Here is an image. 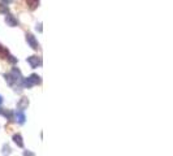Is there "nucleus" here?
<instances>
[{
    "label": "nucleus",
    "mask_w": 173,
    "mask_h": 156,
    "mask_svg": "<svg viewBox=\"0 0 173 156\" xmlns=\"http://www.w3.org/2000/svg\"><path fill=\"white\" fill-rule=\"evenodd\" d=\"M27 104H29L27 99H26V98H22V99H21V100H20L18 104H17V108H18L20 111H24V109L27 107Z\"/></svg>",
    "instance_id": "nucleus-6"
},
{
    "label": "nucleus",
    "mask_w": 173,
    "mask_h": 156,
    "mask_svg": "<svg viewBox=\"0 0 173 156\" xmlns=\"http://www.w3.org/2000/svg\"><path fill=\"white\" fill-rule=\"evenodd\" d=\"M26 3H27V7L30 8L31 10L35 9L39 5V0H26Z\"/></svg>",
    "instance_id": "nucleus-9"
},
{
    "label": "nucleus",
    "mask_w": 173,
    "mask_h": 156,
    "mask_svg": "<svg viewBox=\"0 0 173 156\" xmlns=\"http://www.w3.org/2000/svg\"><path fill=\"white\" fill-rule=\"evenodd\" d=\"M26 42H27L29 46H30L33 49H38L39 44H38L37 39H35V37H34L33 34H26Z\"/></svg>",
    "instance_id": "nucleus-3"
},
{
    "label": "nucleus",
    "mask_w": 173,
    "mask_h": 156,
    "mask_svg": "<svg viewBox=\"0 0 173 156\" xmlns=\"http://www.w3.org/2000/svg\"><path fill=\"white\" fill-rule=\"evenodd\" d=\"M1 103H3V96L0 95V104H1Z\"/></svg>",
    "instance_id": "nucleus-15"
},
{
    "label": "nucleus",
    "mask_w": 173,
    "mask_h": 156,
    "mask_svg": "<svg viewBox=\"0 0 173 156\" xmlns=\"http://www.w3.org/2000/svg\"><path fill=\"white\" fill-rule=\"evenodd\" d=\"M3 3L4 4H9V3H12V0H3Z\"/></svg>",
    "instance_id": "nucleus-13"
},
{
    "label": "nucleus",
    "mask_w": 173,
    "mask_h": 156,
    "mask_svg": "<svg viewBox=\"0 0 173 156\" xmlns=\"http://www.w3.org/2000/svg\"><path fill=\"white\" fill-rule=\"evenodd\" d=\"M8 60H9L10 63H13V64H14V63H17V59H14V56H10V55L8 56Z\"/></svg>",
    "instance_id": "nucleus-11"
},
{
    "label": "nucleus",
    "mask_w": 173,
    "mask_h": 156,
    "mask_svg": "<svg viewBox=\"0 0 173 156\" xmlns=\"http://www.w3.org/2000/svg\"><path fill=\"white\" fill-rule=\"evenodd\" d=\"M5 22L8 26H17L18 25V21H17L12 15H5Z\"/></svg>",
    "instance_id": "nucleus-5"
},
{
    "label": "nucleus",
    "mask_w": 173,
    "mask_h": 156,
    "mask_svg": "<svg viewBox=\"0 0 173 156\" xmlns=\"http://www.w3.org/2000/svg\"><path fill=\"white\" fill-rule=\"evenodd\" d=\"M16 121L18 124H24L25 122V115L22 111H17L16 112Z\"/></svg>",
    "instance_id": "nucleus-7"
},
{
    "label": "nucleus",
    "mask_w": 173,
    "mask_h": 156,
    "mask_svg": "<svg viewBox=\"0 0 173 156\" xmlns=\"http://www.w3.org/2000/svg\"><path fill=\"white\" fill-rule=\"evenodd\" d=\"M13 141L14 143L17 144L18 147H24V142H22V137L20 135V134H16V135H13Z\"/></svg>",
    "instance_id": "nucleus-8"
},
{
    "label": "nucleus",
    "mask_w": 173,
    "mask_h": 156,
    "mask_svg": "<svg viewBox=\"0 0 173 156\" xmlns=\"http://www.w3.org/2000/svg\"><path fill=\"white\" fill-rule=\"evenodd\" d=\"M27 63L30 64L31 68H37L38 65L42 64V60L39 59L38 56H30V57H27Z\"/></svg>",
    "instance_id": "nucleus-4"
},
{
    "label": "nucleus",
    "mask_w": 173,
    "mask_h": 156,
    "mask_svg": "<svg viewBox=\"0 0 173 156\" xmlns=\"http://www.w3.org/2000/svg\"><path fill=\"white\" fill-rule=\"evenodd\" d=\"M5 79L7 82H8L10 86H13L14 83H21L22 82V74L17 68H13L12 72L9 74H5Z\"/></svg>",
    "instance_id": "nucleus-1"
},
{
    "label": "nucleus",
    "mask_w": 173,
    "mask_h": 156,
    "mask_svg": "<svg viewBox=\"0 0 173 156\" xmlns=\"http://www.w3.org/2000/svg\"><path fill=\"white\" fill-rule=\"evenodd\" d=\"M41 26H42V24H39V25H38V26H37V30H39V31H42V27H41Z\"/></svg>",
    "instance_id": "nucleus-14"
},
{
    "label": "nucleus",
    "mask_w": 173,
    "mask_h": 156,
    "mask_svg": "<svg viewBox=\"0 0 173 156\" xmlns=\"http://www.w3.org/2000/svg\"><path fill=\"white\" fill-rule=\"evenodd\" d=\"M22 83H24L25 87H33L35 85L41 83V77L37 76V74H31L30 77H27L26 79L22 81Z\"/></svg>",
    "instance_id": "nucleus-2"
},
{
    "label": "nucleus",
    "mask_w": 173,
    "mask_h": 156,
    "mask_svg": "<svg viewBox=\"0 0 173 156\" xmlns=\"http://www.w3.org/2000/svg\"><path fill=\"white\" fill-rule=\"evenodd\" d=\"M0 13L8 15V7H7V4H0Z\"/></svg>",
    "instance_id": "nucleus-10"
},
{
    "label": "nucleus",
    "mask_w": 173,
    "mask_h": 156,
    "mask_svg": "<svg viewBox=\"0 0 173 156\" xmlns=\"http://www.w3.org/2000/svg\"><path fill=\"white\" fill-rule=\"evenodd\" d=\"M24 156H34V154H33V152L26 151V152H24Z\"/></svg>",
    "instance_id": "nucleus-12"
}]
</instances>
